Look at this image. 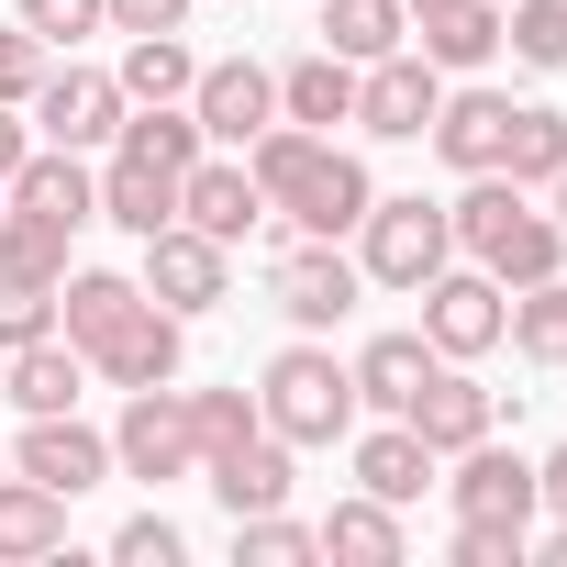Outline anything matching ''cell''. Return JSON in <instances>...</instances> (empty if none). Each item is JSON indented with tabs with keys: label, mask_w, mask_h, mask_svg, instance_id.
I'll return each instance as SVG.
<instances>
[{
	"label": "cell",
	"mask_w": 567,
	"mask_h": 567,
	"mask_svg": "<svg viewBox=\"0 0 567 567\" xmlns=\"http://www.w3.org/2000/svg\"><path fill=\"white\" fill-rule=\"evenodd\" d=\"M445 223H456V245L501 278V290H534V278H556V267H567V223H556V212H534L501 167H489V178H467V200H456Z\"/></svg>",
	"instance_id": "1"
},
{
	"label": "cell",
	"mask_w": 567,
	"mask_h": 567,
	"mask_svg": "<svg viewBox=\"0 0 567 567\" xmlns=\"http://www.w3.org/2000/svg\"><path fill=\"white\" fill-rule=\"evenodd\" d=\"M256 412H267V434H290V445H334V434H357V368H334V346H290L267 368Z\"/></svg>",
	"instance_id": "2"
},
{
	"label": "cell",
	"mask_w": 567,
	"mask_h": 567,
	"mask_svg": "<svg viewBox=\"0 0 567 567\" xmlns=\"http://www.w3.org/2000/svg\"><path fill=\"white\" fill-rule=\"evenodd\" d=\"M456 256V223H445V200H368V223H357V278H379V290H423V278Z\"/></svg>",
	"instance_id": "3"
},
{
	"label": "cell",
	"mask_w": 567,
	"mask_h": 567,
	"mask_svg": "<svg viewBox=\"0 0 567 567\" xmlns=\"http://www.w3.org/2000/svg\"><path fill=\"white\" fill-rule=\"evenodd\" d=\"M434 112H445V68H434V56L390 45V56H368V68H357V123H368L379 145H423V134H434Z\"/></svg>",
	"instance_id": "4"
},
{
	"label": "cell",
	"mask_w": 567,
	"mask_h": 567,
	"mask_svg": "<svg viewBox=\"0 0 567 567\" xmlns=\"http://www.w3.org/2000/svg\"><path fill=\"white\" fill-rule=\"evenodd\" d=\"M412 301H423V346H434V357H489V346H501V312H512L489 267H434Z\"/></svg>",
	"instance_id": "5"
},
{
	"label": "cell",
	"mask_w": 567,
	"mask_h": 567,
	"mask_svg": "<svg viewBox=\"0 0 567 567\" xmlns=\"http://www.w3.org/2000/svg\"><path fill=\"white\" fill-rule=\"evenodd\" d=\"M112 467H123V478H189V467H200L178 379H167V390H123V423H112Z\"/></svg>",
	"instance_id": "6"
},
{
	"label": "cell",
	"mask_w": 567,
	"mask_h": 567,
	"mask_svg": "<svg viewBox=\"0 0 567 567\" xmlns=\"http://www.w3.org/2000/svg\"><path fill=\"white\" fill-rule=\"evenodd\" d=\"M267 290H278V312H290L301 334H334V323L357 312V256H334L323 234H290V245H278V278H267Z\"/></svg>",
	"instance_id": "7"
},
{
	"label": "cell",
	"mask_w": 567,
	"mask_h": 567,
	"mask_svg": "<svg viewBox=\"0 0 567 567\" xmlns=\"http://www.w3.org/2000/svg\"><path fill=\"white\" fill-rule=\"evenodd\" d=\"M23 112L45 123V145H79V156H90V145H112V134H123V112H134V101H123V79H112V68H45V90H34Z\"/></svg>",
	"instance_id": "8"
},
{
	"label": "cell",
	"mask_w": 567,
	"mask_h": 567,
	"mask_svg": "<svg viewBox=\"0 0 567 567\" xmlns=\"http://www.w3.org/2000/svg\"><path fill=\"white\" fill-rule=\"evenodd\" d=\"M189 123H200V145H256L278 123V79L256 56H223V68L189 79Z\"/></svg>",
	"instance_id": "9"
},
{
	"label": "cell",
	"mask_w": 567,
	"mask_h": 567,
	"mask_svg": "<svg viewBox=\"0 0 567 567\" xmlns=\"http://www.w3.org/2000/svg\"><path fill=\"white\" fill-rule=\"evenodd\" d=\"M178 357H189V323H178L167 301H134V312L90 346V368H101L112 390H167V379H178Z\"/></svg>",
	"instance_id": "10"
},
{
	"label": "cell",
	"mask_w": 567,
	"mask_h": 567,
	"mask_svg": "<svg viewBox=\"0 0 567 567\" xmlns=\"http://www.w3.org/2000/svg\"><path fill=\"white\" fill-rule=\"evenodd\" d=\"M12 467H23V478H45L56 501H79V489H101V478H112V434H90L79 412H23Z\"/></svg>",
	"instance_id": "11"
},
{
	"label": "cell",
	"mask_w": 567,
	"mask_h": 567,
	"mask_svg": "<svg viewBox=\"0 0 567 567\" xmlns=\"http://www.w3.org/2000/svg\"><path fill=\"white\" fill-rule=\"evenodd\" d=\"M223 267H234V245H212V234L167 223V234H145V301H167V312L189 323V312H212V301H223Z\"/></svg>",
	"instance_id": "12"
},
{
	"label": "cell",
	"mask_w": 567,
	"mask_h": 567,
	"mask_svg": "<svg viewBox=\"0 0 567 567\" xmlns=\"http://www.w3.org/2000/svg\"><path fill=\"white\" fill-rule=\"evenodd\" d=\"M368 200H379V189H368V167H357L346 145H323V156L290 178V200H278V212H290V234H323V245H346V234L368 223Z\"/></svg>",
	"instance_id": "13"
},
{
	"label": "cell",
	"mask_w": 567,
	"mask_h": 567,
	"mask_svg": "<svg viewBox=\"0 0 567 567\" xmlns=\"http://www.w3.org/2000/svg\"><path fill=\"white\" fill-rule=\"evenodd\" d=\"M178 223H189V234H212V245H245V234L267 223L256 167H245V156H200V167L178 178Z\"/></svg>",
	"instance_id": "14"
},
{
	"label": "cell",
	"mask_w": 567,
	"mask_h": 567,
	"mask_svg": "<svg viewBox=\"0 0 567 567\" xmlns=\"http://www.w3.org/2000/svg\"><path fill=\"white\" fill-rule=\"evenodd\" d=\"M445 489H456V523H523V534H534V512H545V501H534V467H523L512 445H489V434L456 445V478H445Z\"/></svg>",
	"instance_id": "15"
},
{
	"label": "cell",
	"mask_w": 567,
	"mask_h": 567,
	"mask_svg": "<svg viewBox=\"0 0 567 567\" xmlns=\"http://www.w3.org/2000/svg\"><path fill=\"white\" fill-rule=\"evenodd\" d=\"M489 412H501V401L467 379V357H434V379L412 390V412H401V423H412L434 456H456V445H478V434H489Z\"/></svg>",
	"instance_id": "16"
},
{
	"label": "cell",
	"mask_w": 567,
	"mask_h": 567,
	"mask_svg": "<svg viewBox=\"0 0 567 567\" xmlns=\"http://www.w3.org/2000/svg\"><path fill=\"white\" fill-rule=\"evenodd\" d=\"M12 212H34V223H101V178L79 167V145H45V156H23L12 167Z\"/></svg>",
	"instance_id": "17"
},
{
	"label": "cell",
	"mask_w": 567,
	"mask_h": 567,
	"mask_svg": "<svg viewBox=\"0 0 567 567\" xmlns=\"http://www.w3.org/2000/svg\"><path fill=\"white\" fill-rule=\"evenodd\" d=\"M212 467V501L223 512H278V501H290V434H245V445H223V456H200Z\"/></svg>",
	"instance_id": "18"
},
{
	"label": "cell",
	"mask_w": 567,
	"mask_h": 567,
	"mask_svg": "<svg viewBox=\"0 0 567 567\" xmlns=\"http://www.w3.org/2000/svg\"><path fill=\"white\" fill-rule=\"evenodd\" d=\"M501 145H512V101H501V90H445V112H434V156L467 167V178H489Z\"/></svg>",
	"instance_id": "19"
},
{
	"label": "cell",
	"mask_w": 567,
	"mask_h": 567,
	"mask_svg": "<svg viewBox=\"0 0 567 567\" xmlns=\"http://www.w3.org/2000/svg\"><path fill=\"white\" fill-rule=\"evenodd\" d=\"M101 223H123L134 245H145V234H167V223H178V178H167L156 156L112 145V167H101Z\"/></svg>",
	"instance_id": "20"
},
{
	"label": "cell",
	"mask_w": 567,
	"mask_h": 567,
	"mask_svg": "<svg viewBox=\"0 0 567 567\" xmlns=\"http://www.w3.org/2000/svg\"><path fill=\"white\" fill-rule=\"evenodd\" d=\"M134 301H145V278H123V267H68V278H56V334L90 357V346H101Z\"/></svg>",
	"instance_id": "21"
},
{
	"label": "cell",
	"mask_w": 567,
	"mask_h": 567,
	"mask_svg": "<svg viewBox=\"0 0 567 567\" xmlns=\"http://www.w3.org/2000/svg\"><path fill=\"white\" fill-rule=\"evenodd\" d=\"M412 56H434V68H489V56H501V0H434V12H412Z\"/></svg>",
	"instance_id": "22"
},
{
	"label": "cell",
	"mask_w": 567,
	"mask_h": 567,
	"mask_svg": "<svg viewBox=\"0 0 567 567\" xmlns=\"http://www.w3.org/2000/svg\"><path fill=\"white\" fill-rule=\"evenodd\" d=\"M278 123H312V134H334V123H357V68L346 56H301V68H278Z\"/></svg>",
	"instance_id": "23"
},
{
	"label": "cell",
	"mask_w": 567,
	"mask_h": 567,
	"mask_svg": "<svg viewBox=\"0 0 567 567\" xmlns=\"http://www.w3.org/2000/svg\"><path fill=\"white\" fill-rule=\"evenodd\" d=\"M79 390H90V357H79L68 334L12 346V412H79Z\"/></svg>",
	"instance_id": "24"
},
{
	"label": "cell",
	"mask_w": 567,
	"mask_h": 567,
	"mask_svg": "<svg viewBox=\"0 0 567 567\" xmlns=\"http://www.w3.org/2000/svg\"><path fill=\"white\" fill-rule=\"evenodd\" d=\"M357 489H379L390 512H401V501H423V489H434V445H423L412 423H379V434H357Z\"/></svg>",
	"instance_id": "25"
},
{
	"label": "cell",
	"mask_w": 567,
	"mask_h": 567,
	"mask_svg": "<svg viewBox=\"0 0 567 567\" xmlns=\"http://www.w3.org/2000/svg\"><path fill=\"white\" fill-rule=\"evenodd\" d=\"M323 556H346V567H401V512L379 501V489H357V501H334L323 523Z\"/></svg>",
	"instance_id": "26"
},
{
	"label": "cell",
	"mask_w": 567,
	"mask_h": 567,
	"mask_svg": "<svg viewBox=\"0 0 567 567\" xmlns=\"http://www.w3.org/2000/svg\"><path fill=\"white\" fill-rule=\"evenodd\" d=\"M423 379H434V346H423V334H379V346L357 357V401H368V412H390V423L412 412V390H423Z\"/></svg>",
	"instance_id": "27"
},
{
	"label": "cell",
	"mask_w": 567,
	"mask_h": 567,
	"mask_svg": "<svg viewBox=\"0 0 567 567\" xmlns=\"http://www.w3.org/2000/svg\"><path fill=\"white\" fill-rule=\"evenodd\" d=\"M390 45H412V12H401V0H323V56L368 68V56H390Z\"/></svg>",
	"instance_id": "28"
},
{
	"label": "cell",
	"mask_w": 567,
	"mask_h": 567,
	"mask_svg": "<svg viewBox=\"0 0 567 567\" xmlns=\"http://www.w3.org/2000/svg\"><path fill=\"white\" fill-rule=\"evenodd\" d=\"M68 545V501L45 489V478H0V556H56Z\"/></svg>",
	"instance_id": "29"
},
{
	"label": "cell",
	"mask_w": 567,
	"mask_h": 567,
	"mask_svg": "<svg viewBox=\"0 0 567 567\" xmlns=\"http://www.w3.org/2000/svg\"><path fill=\"white\" fill-rule=\"evenodd\" d=\"M112 79H123V101H134V112H145V101H189V79H200V56H189V45H178V34H134V45H123V68H112Z\"/></svg>",
	"instance_id": "30"
},
{
	"label": "cell",
	"mask_w": 567,
	"mask_h": 567,
	"mask_svg": "<svg viewBox=\"0 0 567 567\" xmlns=\"http://www.w3.org/2000/svg\"><path fill=\"white\" fill-rule=\"evenodd\" d=\"M567 167V112H545V101H512V145H501V178L512 189H545Z\"/></svg>",
	"instance_id": "31"
},
{
	"label": "cell",
	"mask_w": 567,
	"mask_h": 567,
	"mask_svg": "<svg viewBox=\"0 0 567 567\" xmlns=\"http://www.w3.org/2000/svg\"><path fill=\"white\" fill-rule=\"evenodd\" d=\"M501 334H512L534 368H567V278H534V290L501 312Z\"/></svg>",
	"instance_id": "32"
},
{
	"label": "cell",
	"mask_w": 567,
	"mask_h": 567,
	"mask_svg": "<svg viewBox=\"0 0 567 567\" xmlns=\"http://www.w3.org/2000/svg\"><path fill=\"white\" fill-rule=\"evenodd\" d=\"M0 278H68V223H34V212H0Z\"/></svg>",
	"instance_id": "33"
},
{
	"label": "cell",
	"mask_w": 567,
	"mask_h": 567,
	"mask_svg": "<svg viewBox=\"0 0 567 567\" xmlns=\"http://www.w3.org/2000/svg\"><path fill=\"white\" fill-rule=\"evenodd\" d=\"M234 556L245 567H301V556H323V534L290 523V512H234Z\"/></svg>",
	"instance_id": "34"
},
{
	"label": "cell",
	"mask_w": 567,
	"mask_h": 567,
	"mask_svg": "<svg viewBox=\"0 0 567 567\" xmlns=\"http://www.w3.org/2000/svg\"><path fill=\"white\" fill-rule=\"evenodd\" d=\"M178 401H189V445H200V456H223V445H245V434L267 423L256 390H178Z\"/></svg>",
	"instance_id": "35"
},
{
	"label": "cell",
	"mask_w": 567,
	"mask_h": 567,
	"mask_svg": "<svg viewBox=\"0 0 567 567\" xmlns=\"http://www.w3.org/2000/svg\"><path fill=\"white\" fill-rule=\"evenodd\" d=\"M501 45L523 68H567V0H512L501 12Z\"/></svg>",
	"instance_id": "36"
},
{
	"label": "cell",
	"mask_w": 567,
	"mask_h": 567,
	"mask_svg": "<svg viewBox=\"0 0 567 567\" xmlns=\"http://www.w3.org/2000/svg\"><path fill=\"white\" fill-rule=\"evenodd\" d=\"M34 334H56V290L45 278H0V357L34 346Z\"/></svg>",
	"instance_id": "37"
},
{
	"label": "cell",
	"mask_w": 567,
	"mask_h": 567,
	"mask_svg": "<svg viewBox=\"0 0 567 567\" xmlns=\"http://www.w3.org/2000/svg\"><path fill=\"white\" fill-rule=\"evenodd\" d=\"M534 534L523 523H456V567H523Z\"/></svg>",
	"instance_id": "38"
},
{
	"label": "cell",
	"mask_w": 567,
	"mask_h": 567,
	"mask_svg": "<svg viewBox=\"0 0 567 567\" xmlns=\"http://www.w3.org/2000/svg\"><path fill=\"white\" fill-rule=\"evenodd\" d=\"M112 556H123V567H178V523H167V512H134V523L112 534Z\"/></svg>",
	"instance_id": "39"
},
{
	"label": "cell",
	"mask_w": 567,
	"mask_h": 567,
	"mask_svg": "<svg viewBox=\"0 0 567 567\" xmlns=\"http://www.w3.org/2000/svg\"><path fill=\"white\" fill-rule=\"evenodd\" d=\"M34 90H45V34L12 23V34H0V101H34Z\"/></svg>",
	"instance_id": "40"
},
{
	"label": "cell",
	"mask_w": 567,
	"mask_h": 567,
	"mask_svg": "<svg viewBox=\"0 0 567 567\" xmlns=\"http://www.w3.org/2000/svg\"><path fill=\"white\" fill-rule=\"evenodd\" d=\"M101 23V0H23V34H45V45H79Z\"/></svg>",
	"instance_id": "41"
},
{
	"label": "cell",
	"mask_w": 567,
	"mask_h": 567,
	"mask_svg": "<svg viewBox=\"0 0 567 567\" xmlns=\"http://www.w3.org/2000/svg\"><path fill=\"white\" fill-rule=\"evenodd\" d=\"M101 23H112V34H178L189 0H101Z\"/></svg>",
	"instance_id": "42"
},
{
	"label": "cell",
	"mask_w": 567,
	"mask_h": 567,
	"mask_svg": "<svg viewBox=\"0 0 567 567\" xmlns=\"http://www.w3.org/2000/svg\"><path fill=\"white\" fill-rule=\"evenodd\" d=\"M34 156V134H23V101H0V189H12V167Z\"/></svg>",
	"instance_id": "43"
},
{
	"label": "cell",
	"mask_w": 567,
	"mask_h": 567,
	"mask_svg": "<svg viewBox=\"0 0 567 567\" xmlns=\"http://www.w3.org/2000/svg\"><path fill=\"white\" fill-rule=\"evenodd\" d=\"M534 501H545V512H556V523H567V445H556V456H545V467H534Z\"/></svg>",
	"instance_id": "44"
},
{
	"label": "cell",
	"mask_w": 567,
	"mask_h": 567,
	"mask_svg": "<svg viewBox=\"0 0 567 567\" xmlns=\"http://www.w3.org/2000/svg\"><path fill=\"white\" fill-rule=\"evenodd\" d=\"M545 567H567V523H556V534H545Z\"/></svg>",
	"instance_id": "45"
},
{
	"label": "cell",
	"mask_w": 567,
	"mask_h": 567,
	"mask_svg": "<svg viewBox=\"0 0 567 567\" xmlns=\"http://www.w3.org/2000/svg\"><path fill=\"white\" fill-rule=\"evenodd\" d=\"M545 189H556V223H567V167H556V178H545Z\"/></svg>",
	"instance_id": "46"
},
{
	"label": "cell",
	"mask_w": 567,
	"mask_h": 567,
	"mask_svg": "<svg viewBox=\"0 0 567 567\" xmlns=\"http://www.w3.org/2000/svg\"><path fill=\"white\" fill-rule=\"evenodd\" d=\"M0 401H12V357H0Z\"/></svg>",
	"instance_id": "47"
}]
</instances>
